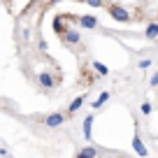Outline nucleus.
<instances>
[{
    "label": "nucleus",
    "instance_id": "1",
    "mask_svg": "<svg viewBox=\"0 0 158 158\" xmlns=\"http://www.w3.org/2000/svg\"><path fill=\"white\" fill-rule=\"evenodd\" d=\"M109 14H112L116 21H121V23L130 19V14L126 12V7H121V5H109Z\"/></svg>",
    "mask_w": 158,
    "mask_h": 158
},
{
    "label": "nucleus",
    "instance_id": "2",
    "mask_svg": "<svg viewBox=\"0 0 158 158\" xmlns=\"http://www.w3.org/2000/svg\"><path fill=\"white\" fill-rule=\"evenodd\" d=\"M63 121H65V116L56 112V114H49V116L44 118V126H47V128H58V126L63 123Z\"/></svg>",
    "mask_w": 158,
    "mask_h": 158
},
{
    "label": "nucleus",
    "instance_id": "3",
    "mask_svg": "<svg viewBox=\"0 0 158 158\" xmlns=\"http://www.w3.org/2000/svg\"><path fill=\"white\" fill-rule=\"evenodd\" d=\"M37 81L42 86H44V89H54V77H51V72H37Z\"/></svg>",
    "mask_w": 158,
    "mask_h": 158
},
{
    "label": "nucleus",
    "instance_id": "4",
    "mask_svg": "<svg viewBox=\"0 0 158 158\" xmlns=\"http://www.w3.org/2000/svg\"><path fill=\"white\" fill-rule=\"evenodd\" d=\"M133 151L137 153V156H142V158L149 153V151H147V147L142 144V139H139V135H137V133H135V137H133Z\"/></svg>",
    "mask_w": 158,
    "mask_h": 158
},
{
    "label": "nucleus",
    "instance_id": "5",
    "mask_svg": "<svg viewBox=\"0 0 158 158\" xmlns=\"http://www.w3.org/2000/svg\"><path fill=\"white\" fill-rule=\"evenodd\" d=\"M74 158H98V149L95 147H84Z\"/></svg>",
    "mask_w": 158,
    "mask_h": 158
},
{
    "label": "nucleus",
    "instance_id": "6",
    "mask_svg": "<svg viewBox=\"0 0 158 158\" xmlns=\"http://www.w3.org/2000/svg\"><path fill=\"white\" fill-rule=\"evenodd\" d=\"M63 37H65V42H70V44H79V40H81L77 30H70V28L65 30V35H63Z\"/></svg>",
    "mask_w": 158,
    "mask_h": 158
},
{
    "label": "nucleus",
    "instance_id": "7",
    "mask_svg": "<svg viewBox=\"0 0 158 158\" xmlns=\"http://www.w3.org/2000/svg\"><path fill=\"white\" fill-rule=\"evenodd\" d=\"M84 100H86V95H79V98H74L72 102L68 105V112H70V114H74L79 107H81V105H84Z\"/></svg>",
    "mask_w": 158,
    "mask_h": 158
},
{
    "label": "nucleus",
    "instance_id": "8",
    "mask_svg": "<svg viewBox=\"0 0 158 158\" xmlns=\"http://www.w3.org/2000/svg\"><path fill=\"white\" fill-rule=\"evenodd\" d=\"M79 23L84 26V28H95V26H98V19H95V16H81Z\"/></svg>",
    "mask_w": 158,
    "mask_h": 158
},
{
    "label": "nucleus",
    "instance_id": "9",
    "mask_svg": "<svg viewBox=\"0 0 158 158\" xmlns=\"http://www.w3.org/2000/svg\"><path fill=\"white\" fill-rule=\"evenodd\" d=\"M91 126H93V114H89L84 118V137L86 139H91Z\"/></svg>",
    "mask_w": 158,
    "mask_h": 158
},
{
    "label": "nucleus",
    "instance_id": "10",
    "mask_svg": "<svg viewBox=\"0 0 158 158\" xmlns=\"http://www.w3.org/2000/svg\"><path fill=\"white\" fill-rule=\"evenodd\" d=\"M107 100H109V91H102V93H100V95H98V100H95V102H93V109H98V107H102V105H105V102H107Z\"/></svg>",
    "mask_w": 158,
    "mask_h": 158
},
{
    "label": "nucleus",
    "instance_id": "11",
    "mask_svg": "<svg viewBox=\"0 0 158 158\" xmlns=\"http://www.w3.org/2000/svg\"><path fill=\"white\" fill-rule=\"evenodd\" d=\"M147 37H149V40H156V37H158V23H149Z\"/></svg>",
    "mask_w": 158,
    "mask_h": 158
},
{
    "label": "nucleus",
    "instance_id": "12",
    "mask_svg": "<svg viewBox=\"0 0 158 158\" xmlns=\"http://www.w3.org/2000/svg\"><path fill=\"white\" fill-rule=\"evenodd\" d=\"M93 68L98 70V74H102V77L109 72V70H107V65H105V63H100V60H93Z\"/></svg>",
    "mask_w": 158,
    "mask_h": 158
},
{
    "label": "nucleus",
    "instance_id": "13",
    "mask_svg": "<svg viewBox=\"0 0 158 158\" xmlns=\"http://www.w3.org/2000/svg\"><path fill=\"white\" fill-rule=\"evenodd\" d=\"M54 28L58 30V33H63V35H65V30H68V28H65V23H63V19H60V16H58V19L54 21Z\"/></svg>",
    "mask_w": 158,
    "mask_h": 158
},
{
    "label": "nucleus",
    "instance_id": "14",
    "mask_svg": "<svg viewBox=\"0 0 158 158\" xmlns=\"http://www.w3.org/2000/svg\"><path fill=\"white\" fill-rule=\"evenodd\" d=\"M139 109H142V114H144V116H149V114H151V112H153V107H151V102H142V107H139Z\"/></svg>",
    "mask_w": 158,
    "mask_h": 158
},
{
    "label": "nucleus",
    "instance_id": "15",
    "mask_svg": "<svg viewBox=\"0 0 158 158\" xmlns=\"http://www.w3.org/2000/svg\"><path fill=\"white\" fill-rule=\"evenodd\" d=\"M139 68H142V70L151 68V58H142V60H139Z\"/></svg>",
    "mask_w": 158,
    "mask_h": 158
},
{
    "label": "nucleus",
    "instance_id": "16",
    "mask_svg": "<svg viewBox=\"0 0 158 158\" xmlns=\"http://www.w3.org/2000/svg\"><path fill=\"white\" fill-rule=\"evenodd\" d=\"M89 7H102V2L100 0H89Z\"/></svg>",
    "mask_w": 158,
    "mask_h": 158
},
{
    "label": "nucleus",
    "instance_id": "17",
    "mask_svg": "<svg viewBox=\"0 0 158 158\" xmlns=\"http://www.w3.org/2000/svg\"><path fill=\"white\" fill-rule=\"evenodd\" d=\"M149 84H151V86H158V72L151 77V81H149Z\"/></svg>",
    "mask_w": 158,
    "mask_h": 158
}]
</instances>
